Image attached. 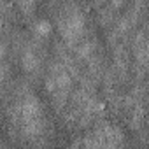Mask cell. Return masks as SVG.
Returning <instances> with one entry per match:
<instances>
[{"label": "cell", "instance_id": "2", "mask_svg": "<svg viewBox=\"0 0 149 149\" xmlns=\"http://www.w3.org/2000/svg\"><path fill=\"white\" fill-rule=\"evenodd\" d=\"M18 109H19V119L25 133L26 135L40 133L44 128V119H42V107L39 98L33 95H26Z\"/></svg>", "mask_w": 149, "mask_h": 149}, {"label": "cell", "instance_id": "5", "mask_svg": "<svg viewBox=\"0 0 149 149\" xmlns=\"http://www.w3.org/2000/svg\"><path fill=\"white\" fill-rule=\"evenodd\" d=\"M18 6H19L21 9H26V11H32V9L35 7V4H33V2H28V4H26V2H23V4H18Z\"/></svg>", "mask_w": 149, "mask_h": 149}, {"label": "cell", "instance_id": "3", "mask_svg": "<svg viewBox=\"0 0 149 149\" xmlns=\"http://www.w3.org/2000/svg\"><path fill=\"white\" fill-rule=\"evenodd\" d=\"M21 61H23V68H25L26 72H35V70L39 68V56H37V53H35L32 47H26V49L23 51Z\"/></svg>", "mask_w": 149, "mask_h": 149}, {"label": "cell", "instance_id": "1", "mask_svg": "<svg viewBox=\"0 0 149 149\" xmlns=\"http://www.w3.org/2000/svg\"><path fill=\"white\" fill-rule=\"evenodd\" d=\"M58 30L67 42H76L84 32V16L77 6H65L58 13Z\"/></svg>", "mask_w": 149, "mask_h": 149}, {"label": "cell", "instance_id": "4", "mask_svg": "<svg viewBox=\"0 0 149 149\" xmlns=\"http://www.w3.org/2000/svg\"><path fill=\"white\" fill-rule=\"evenodd\" d=\"M33 28H35V33L39 37H46L47 33H51V23L47 19H39Z\"/></svg>", "mask_w": 149, "mask_h": 149}]
</instances>
